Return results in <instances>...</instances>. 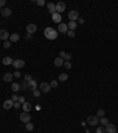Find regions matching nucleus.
<instances>
[{"label":"nucleus","instance_id":"20","mask_svg":"<svg viewBox=\"0 0 118 133\" xmlns=\"http://www.w3.org/2000/svg\"><path fill=\"white\" fill-rule=\"evenodd\" d=\"M64 64V60L61 58V57H57L56 60H54V66H61Z\"/></svg>","mask_w":118,"mask_h":133},{"label":"nucleus","instance_id":"46","mask_svg":"<svg viewBox=\"0 0 118 133\" xmlns=\"http://www.w3.org/2000/svg\"><path fill=\"white\" fill-rule=\"evenodd\" d=\"M116 133H118V132H116Z\"/></svg>","mask_w":118,"mask_h":133},{"label":"nucleus","instance_id":"3","mask_svg":"<svg viewBox=\"0 0 118 133\" xmlns=\"http://www.w3.org/2000/svg\"><path fill=\"white\" fill-rule=\"evenodd\" d=\"M87 124L91 126H97V124H99V118L97 115H90L87 116Z\"/></svg>","mask_w":118,"mask_h":133},{"label":"nucleus","instance_id":"10","mask_svg":"<svg viewBox=\"0 0 118 133\" xmlns=\"http://www.w3.org/2000/svg\"><path fill=\"white\" fill-rule=\"evenodd\" d=\"M26 31H27V33H30V34L34 33L37 31V25H35V24H28L26 27Z\"/></svg>","mask_w":118,"mask_h":133},{"label":"nucleus","instance_id":"28","mask_svg":"<svg viewBox=\"0 0 118 133\" xmlns=\"http://www.w3.org/2000/svg\"><path fill=\"white\" fill-rule=\"evenodd\" d=\"M97 116H98V118H104L105 116V111L104 109H99L98 112H97Z\"/></svg>","mask_w":118,"mask_h":133},{"label":"nucleus","instance_id":"35","mask_svg":"<svg viewBox=\"0 0 118 133\" xmlns=\"http://www.w3.org/2000/svg\"><path fill=\"white\" fill-rule=\"evenodd\" d=\"M35 2H37V5H39V6H44V5L46 4L45 0H37Z\"/></svg>","mask_w":118,"mask_h":133},{"label":"nucleus","instance_id":"33","mask_svg":"<svg viewBox=\"0 0 118 133\" xmlns=\"http://www.w3.org/2000/svg\"><path fill=\"white\" fill-rule=\"evenodd\" d=\"M24 77H25V81H26V82H30L31 80H33V79H32V76H31L30 74H26V75H25Z\"/></svg>","mask_w":118,"mask_h":133},{"label":"nucleus","instance_id":"5","mask_svg":"<svg viewBox=\"0 0 118 133\" xmlns=\"http://www.w3.org/2000/svg\"><path fill=\"white\" fill-rule=\"evenodd\" d=\"M20 120L23 122H25V124L30 122L31 121V114H28L27 112H23V113L20 114Z\"/></svg>","mask_w":118,"mask_h":133},{"label":"nucleus","instance_id":"41","mask_svg":"<svg viewBox=\"0 0 118 133\" xmlns=\"http://www.w3.org/2000/svg\"><path fill=\"white\" fill-rule=\"evenodd\" d=\"M5 4H6V0H0V8H1V7L4 8Z\"/></svg>","mask_w":118,"mask_h":133},{"label":"nucleus","instance_id":"37","mask_svg":"<svg viewBox=\"0 0 118 133\" xmlns=\"http://www.w3.org/2000/svg\"><path fill=\"white\" fill-rule=\"evenodd\" d=\"M20 106H21V103H20L19 101H15V102H14V105H13V107H14V108H17V109L20 108Z\"/></svg>","mask_w":118,"mask_h":133},{"label":"nucleus","instance_id":"40","mask_svg":"<svg viewBox=\"0 0 118 133\" xmlns=\"http://www.w3.org/2000/svg\"><path fill=\"white\" fill-rule=\"evenodd\" d=\"M18 101H19V102L21 103V105H23L24 102H26V101H25V98H24V96H19V99H18Z\"/></svg>","mask_w":118,"mask_h":133},{"label":"nucleus","instance_id":"44","mask_svg":"<svg viewBox=\"0 0 118 133\" xmlns=\"http://www.w3.org/2000/svg\"><path fill=\"white\" fill-rule=\"evenodd\" d=\"M25 38H26L27 40L32 39V34H30V33H26V36H25Z\"/></svg>","mask_w":118,"mask_h":133},{"label":"nucleus","instance_id":"1","mask_svg":"<svg viewBox=\"0 0 118 133\" xmlns=\"http://www.w3.org/2000/svg\"><path fill=\"white\" fill-rule=\"evenodd\" d=\"M44 36H45L47 39L50 40H53L56 39L57 37H58V31L56 30V29H53V27H46L45 30H44Z\"/></svg>","mask_w":118,"mask_h":133},{"label":"nucleus","instance_id":"22","mask_svg":"<svg viewBox=\"0 0 118 133\" xmlns=\"http://www.w3.org/2000/svg\"><path fill=\"white\" fill-rule=\"evenodd\" d=\"M67 27H69L71 31H74V30L77 29V23H76V21H70V23L67 24Z\"/></svg>","mask_w":118,"mask_h":133},{"label":"nucleus","instance_id":"8","mask_svg":"<svg viewBox=\"0 0 118 133\" xmlns=\"http://www.w3.org/2000/svg\"><path fill=\"white\" fill-rule=\"evenodd\" d=\"M12 66H13L15 69H20V68H23V66H25V62L23 60H14Z\"/></svg>","mask_w":118,"mask_h":133},{"label":"nucleus","instance_id":"9","mask_svg":"<svg viewBox=\"0 0 118 133\" xmlns=\"http://www.w3.org/2000/svg\"><path fill=\"white\" fill-rule=\"evenodd\" d=\"M13 105H14V102L12 101V99H8V100H5V101H4L2 107H4L5 109H10V108H12Z\"/></svg>","mask_w":118,"mask_h":133},{"label":"nucleus","instance_id":"2","mask_svg":"<svg viewBox=\"0 0 118 133\" xmlns=\"http://www.w3.org/2000/svg\"><path fill=\"white\" fill-rule=\"evenodd\" d=\"M65 10H66V4L64 1H59V2L56 4V12L57 13H59V14L63 13Z\"/></svg>","mask_w":118,"mask_h":133},{"label":"nucleus","instance_id":"38","mask_svg":"<svg viewBox=\"0 0 118 133\" xmlns=\"http://www.w3.org/2000/svg\"><path fill=\"white\" fill-rule=\"evenodd\" d=\"M20 76H21V74H20L19 71H18V70H17V71H14V73H13V77H17V79H19Z\"/></svg>","mask_w":118,"mask_h":133},{"label":"nucleus","instance_id":"14","mask_svg":"<svg viewBox=\"0 0 118 133\" xmlns=\"http://www.w3.org/2000/svg\"><path fill=\"white\" fill-rule=\"evenodd\" d=\"M105 131H106V133H116V126L113 124H107Z\"/></svg>","mask_w":118,"mask_h":133},{"label":"nucleus","instance_id":"27","mask_svg":"<svg viewBox=\"0 0 118 133\" xmlns=\"http://www.w3.org/2000/svg\"><path fill=\"white\" fill-rule=\"evenodd\" d=\"M33 128H34V125L31 124V121H30V122H27V124H26V130H27V131H28V132H31V131H33Z\"/></svg>","mask_w":118,"mask_h":133},{"label":"nucleus","instance_id":"47","mask_svg":"<svg viewBox=\"0 0 118 133\" xmlns=\"http://www.w3.org/2000/svg\"><path fill=\"white\" fill-rule=\"evenodd\" d=\"M0 10H1V8H0Z\"/></svg>","mask_w":118,"mask_h":133},{"label":"nucleus","instance_id":"4","mask_svg":"<svg viewBox=\"0 0 118 133\" xmlns=\"http://www.w3.org/2000/svg\"><path fill=\"white\" fill-rule=\"evenodd\" d=\"M69 19H71V21H76V20L79 19V13L78 11H76V10H72V11H70L69 12Z\"/></svg>","mask_w":118,"mask_h":133},{"label":"nucleus","instance_id":"16","mask_svg":"<svg viewBox=\"0 0 118 133\" xmlns=\"http://www.w3.org/2000/svg\"><path fill=\"white\" fill-rule=\"evenodd\" d=\"M47 10H48V12H50L51 16H52L53 13H56V4L48 2V4H47Z\"/></svg>","mask_w":118,"mask_h":133},{"label":"nucleus","instance_id":"13","mask_svg":"<svg viewBox=\"0 0 118 133\" xmlns=\"http://www.w3.org/2000/svg\"><path fill=\"white\" fill-rule=\"evenodd\" d=\"M2 64H4V66H12V64H13L12 57H10V56L4 57V58H2Z\"/></svg>","mask_w":118,"mask_h":133},{"label":"nucleus","instance_id":"45","mask_svg":"<svg viewBox=\"0 0 118 133\" xmlns=\"http://www.w3.org/2000/svg\"><path fill=\"white\" fill-rule=\"evenodd\" d=\"M78 23H79V24H84V19H83V18H79Z\"/></svg>","mask_w":118,"mask_h":133},{"label":"nucleus","instance_id":"42","mask_svg":"<svg viewBox=\"0 0 118 133\" xmlns=\"http://www.w3.org/2000/svg\"><path fill=\"white\" fill-rule=\"evenodd\" d=\"M18 99H19V96H18V95H12V101H13V102L18 101Z\"/></svg>","mask_w":118,"mask_h":133},{"label":"nucleus","instance_id":"6","mask_svg":"<svg viewBox=\"0 0 118 133\" xmlns=\"http://www.w3.org/2000/svg\"><path fill=\"white\" fill-rule=\"evenodd\" d=\"M50 89H51V86H50L48 83H46V82L40 83V87H39L40 92H43V93H48V92H50Z\"/></svg>","mask_w":118,"mask_h":133},{"label":"nucleus","instance_id":"31","mask_svg":"<svg viewBox=\"0 0 118 133\" xmlns=\"http://www.w3.org/2000/svg\"><path fill=\"white\" fill-rule=\"evenodd\" d=\"M64 66H65L66 69H71V63H70V61H66V62H64Z\"/></svg>","mask_w":118,"mask_h":133},{"label":"nucleus","instance_id":"17","mask_svg":"<svg viewBox=\"0 0 118 133\" xmlns=\"http://www.w3.org/2000/svg\"><path fill=\"white\" fill-rule=\"evenodd\" d=\"M52 20L54 21V23H57V24L59 25V24H60V21H61V16L56 12V13L52 14Z\"/></svg>","mask_w":118,"mask_h":133},{"label":"nucleus","instance_id":"39","mask_svg":"<svg viewBox=\"0 0 118 133\" xmlns=\"http://www.w3.org/2000/svg\"><path fill=\"white\" fill-rule=\"evenodd\" d=\"M64 58H65L66 61H70L71 58H72V55H71V53H66V55H65V57H64Z\"/></svg>","mask_w":118,"mask_h":133},{"label":"nucleus","instance_id":"30","mask_svg":"<svg viewBox=\"0 0 118 133\" xmlns=\"http://www.w3.org/2000/svg\"><path fill=\"white\" fill-rule=\"evenodd\" d=\"M50 86H51V88H57L58 87V81L57 80H53L51 83H50Z\"/></svg>","mask_w":118,"mask_h":133},{"label":"nucleus","instance_id":"24","mask_svg":"<svg viewBox=\"0 0 118 133\" xmlns=\"http://www.w3.org/2000/svg\"><path fill=\"white\" fill-rule=\"evenodd\" d=\"M67 79H69V75H67V74L63 73V74H60V75H59V81H60V82H65Z\"/></svg>","mask_w":118,"mask_h":133},{"label":"nucleus","instance_id":"36","mask_svg":"<svg viewBox=\"0 0 118 133\" xmlns=\"http://www.w3.org/2000/svg\"><path fill=\"white\" fill-rule=\"evenodd\" d=\"M10 47H11V42H10V40H6V42H4V48H5V49H8Z\"/></svg>","mask_w":118,"mask_h":133},{"label":"nucleus","instance_id":"19","mask_svg":"<svg viewBox=\"0 0 118 133\" xmlns=\"http://www.w3.org/2000/svg\"><path fill=\"white\" fill-rule=\"evenodd\" d=\"M20 38V36L18 33H12L11 36H10V42L11 43H15V42H18Z\"/></svg>","mask_w":118,"mask_h":133},{"label":"nucleus","instance_id":"21","mask_svg":"<svg viewBox=\"0 0 118 133\" xmlns=\"http://www.w3.org/2000/svg\"><path fill=\"white\" fill-rule=\"evenodd\" d=\"M23 109H24V112H27V113H28V112H30V111H31V103H30V102H24V103H23Z\"/></svg>","mask_w":118,"mask_h":133},{"label":"nucleus","instance_id":"26","mask_svg":"<svg viewBox=\"0 0 118 133\" xmlns=\"http://www.w3.org/2000/svg\"><path fill=\"white\" fill-rule=\"evenodd\" d=\"M99 122H100V124H102V125H104V126H106V125H107V124H109V120H107V118H100V119H99Z\"/></svg>","mask_w":118,"mask_h":133},{"label":"nucleus","instance_id":"29","mask_svg":"<svg viewBox=\"0 0 118 133\" xmlns=\"http://www.w3.org/2000/svg\"><path fill=\"white\" fill-rule=\"evenodd\" d=\"M96 133H106V131H105V127H103V126L97 127V130H96Z\"/></svg>","mask_w":118,"mask_h":133},{"label":"nucleus","instance_id":"34","mask_svg":"<svg viewBox=\"0 0 118 133\" xmlns=\"http://www.w3.org/2000/svg\"><path fill=\"white\" fill-rule=\"evenodd\" d=\"M33 95H34L35 98H39V96H40V90H39V89H35V90H33Z\"/></svg>","mask_w":118,"mask_h":133},{"label":"nucleus","instance_id":"12","mask_svg":"<svg viewBox=\"0 0 118 133\" xmlns=\"http://www.w3.org/2000/svg\"><path fill=\"white\" fill-rule=\"evenodd\" d=\"M1 14H2V17H10L12 14V10L8 7H4V8H1Z\"/></svg>","mask_w":118,"mask_h":133},{"label":"nucleus","instance_id":"15","mask_svg":"<svg viewBox=\"0 0 118 133\" xmlns=\"http://www.w3.org/2000/svg\"><path fill=\"white\" fill-rule=\"evenodd\" d=\"M13 79V74L12 73H5L2 75V80L5 81V82H11Z\"/></svg>","mask_w":118,"mask_h":133},{"label":"nucleus","instance_id":"23","mask_svg":"<svg viewBox=\"0 0 118 133\" xmlns=\"http://www.w3.org/2000/svg\"><path fill=\"white\" fill-rule=\"evenodd\" d=\"M11 88H12V90H13L14 93H17V92L20 89V84H19V83H15V82H13V83H12V86H11Z\"/></svg>","mask_w":118,"mask_h":133},{"label":"nucleus","instance_id":"25","mask_svg":"<svg viewBox=\"0 0 118 133\" xmlns=\"http://www.w3.org/2000/svg\"><path fill=\"white\" fill-rule=\"evenodd\" d=\"M27 88H28V83H27L26 81L21 82V84H20V89H21V90H26Z\"/></svg>","mask_w":118,"mask_h":133},{"label":"nucleus","instance_id":"7","mask_svg":"<svg viewBox=\"0 0 118 133\" xmlns=\"http://www.w3.org/2000/svg\"><path fill=\"white\" fill-rule=\"evenodd\" d=\"M58 31L60 33H67V31H69L67 24H65V23H60V24L58 25Z\"/></svg>","mask_w":118,"mask_h":133},{"label":"nucleus","instance_id":"32","mask_svg":"<svg viewBox=\"0 0 118 133\" xmlns=\"http://www.w3.org/2000/svg\"><path fill=\"white\" fill-rule=\"evenodd\" d=\"M67 36L71 37V38H73V37L76 36V32H74V31H71V30H69V31H67Z\"/></svg>","mask_w":118,"mask_h":133},{"label":"nucleus","instance_id":"18","mask_svg":"<svg viewBox=\"0 0 118 133\" xmlns=\"http://www.w3.org/2000/svg\"><path fill=\"white\" fill-rule=\"evenodd\" d=\"M27 83H28V89H31L32 92L37 89V86H38V84H37V81L35 80H31L30 82H27Z\"/></svg>","mask_w":118,"mask_h":133},{"label":"nucleus","instance_id":"11","mask_svg":"<svg viewBox=\"0 0 118 133\" xmlns=\"http://www.w3.org/2000/svg\"><path fill=\"white\" fill-rule=\"evenodd\" d=\"M8 38H10V34H8V32L6 30H0V39L6 42Z\"/></svg>","mask_w":118,"mask_h":133},{"label":"nucleus","instance_id":"43","mask_svg":"<svg viewBox=\"0 0 118 133\" xmlns=\"http://www.w3.org/2000/svg\"><path fill=\"white\" fill-rule=\"evenodd\" d=\"M65 55H66V52H65V51H60V52H59V57H61V58H64V57H65Z\"/></svg>","mask_w":118,"mask_h":133}]
</instances>
